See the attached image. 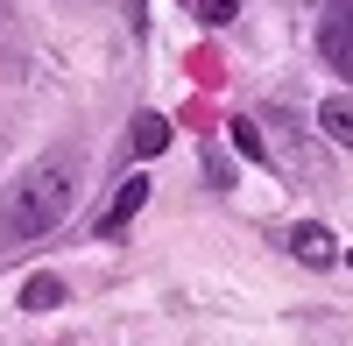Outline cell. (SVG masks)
<instances>
[{
  "label": "cell",
  "mask_w": 353,
  "mask_h": 346,
  "mask_svg": "<svg viewBox=\"0 0 353 346\" xmlns=\"http://www.w3.org/2000/svg\"><path fill=\"white\" fill-rule=\"evenodd\" d=\"M78 170H85L78 149H50V156L28 163L8 184V198H0V241H43V234H57V226L71 219V205H78Z\"/></svg>",
  "instance_id": "cell-1"
},
{
  "label": "cell",
  "mask_w": 353,
  "mask_h": 346,
  "mask_svg": "<svg viewBox=\"0 0 353 346\" xmlns=\"http://www.w3.org/2000/svg\"><path fill=\"white\" fill-rule=\"evenodd\" d=\"M318 50L339 78H353V0H332L325 8V28H318Z\"/></svg>",
  "instance_id": "cell-2"
},
{
  "label": "cell",
  "mask_w": 353,
  "mask_h": 346,
  "mask_svg": "<svg viewBox=\"0 0 353 346\" xmlns=\"http://www.w3.org/2000/svg\"><path fill=\"white\" fill-rule=\"evenodd\" d=\"M290 254H297L304 269H332V262H339V241H332V226L297 219V226H290Z\"/></svg>",
  "instance_id": "cell-3"
},
{
  "label": "cell",
  "mask_w": 353,
  "mask_h": 346,
  "mask_svg": "<svg viewBox=\"0 0 353 346\" xmlns=\"http://www.w3.org/2000/svg\"><path fill=\"white\" fill-rule=\"evenodd\" d=\"M149 191H156V184H149V177H128V184H121V191H113V205H106V212H99V241H113V234H121V226H128V219H134V212H141V205H149Z\"/></svg>",
  "instance_id": "cell-4"
},
{
  "label": "cell",
  "mask_w": 353,
  "mask_h": 346,
  "mask_svg": "<svg viewBox=\"0 0 353 346\" xmlns=\"http://www.w3.org/2000/svg\"><path fill=\"white\" fill-rule=\"evenodd\" d=\"M318 128H325V141L353 149V92H332L325 106H318Z\"/></svg>",
  "instance_id": "cell-5"
},
{
  "label": "cell",
  "mask_w": 353,
  "mask_h": 346,
  "mask_svg": "<svg viewBox=\"0 0 353 346\" xmlns=\"http://www.w3.org/2000/svg\"><path fill=\"white\" fill-rule=\"evenodd\" d=\"M128 141H134V156H163L170 149V121H163V113H134Z\"/></svg>",
  "instance_id": "cell-6"
},
{
  "label": "cell",
  "mask_w": 353,
  "mask_h": 346,
  "mask_svg": "<svg viewBox=\"0 0 353 346\" xmlns=\"http://www.w3.org/2000/svg\"><path fill=\"white\" fill-rule=\"evenodd\" d=\"M57 304H64V283H57L50 269L21 283V311H57Z\"/></svg>",
  "instance_id": "cell-7"
},
{
  "label": "cell",
  "mask_w": 353,
  "mask_h": 346,
  "mask_svg": "<svg viewBox=\"0 0 353 346\" xmlns=\"http://www.w3.org/2000/svg\"><path fill=\"white\" fill-rule=\"evenodd\" d=\"M226 134H233V149H241L248 163H269V141H261V128H254V121H233Z\"/></svg>",
  "instance_id": "cell-8"
},
{
  "label": "cell",
  "mask_w": 353,
  "mask_h": 346,
  "mask_svg": "<svg viewBox=\"0 0 353 346\" xmlns=\"http://www.w3.org/2000/svg\"><path fill=\"white\" fill-rule=\"evenodd\" d=\"M198 14L212 21V28H226V21H233V0H198Z\"/></svg>",
  "instance_id": "cell-9"
},
{
  "label": "cell",
  "mask_w": 353,
  "mask_h": 346,
  "mask_svg": "<svg viewBox=\"0 0 353 346\" xmlns=\"http://www.w3.org/2000/svg\"><path fill=\"white\" fill-rule=\"evenodd\" d=\"M128 8H134V28H141V0H128Z\"/></svg>",
  "instance_id": "cell-10"
}]
</instances>
